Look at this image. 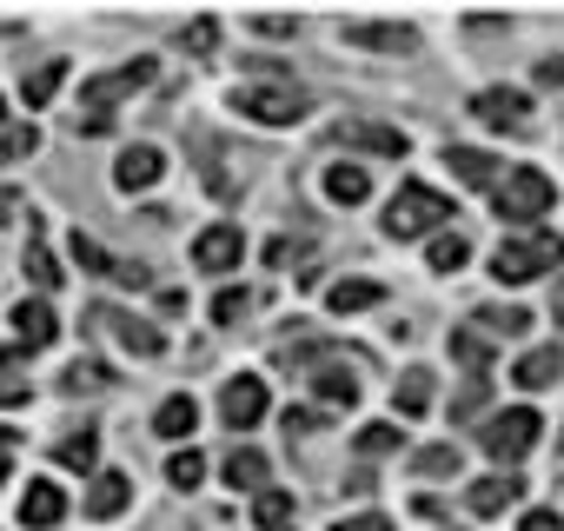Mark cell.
Listing matches in <instances>:
<instances>
[{
  "label": "cell",
  "instance_id": "obj_1",
  "mask_svg": "<svg viewBox=\"0 0 564 531\" xmlns=\"http://www.w3.org/2000/svg\"><path fill=\"white\" fill-rule=\"evenodd\" d=\"M557 266H564V239H557L551 226H518V232L491 252V280H505V286H531V280L557 273Z\"/></svg>",
  "mask_w": 564,
  "mask_h": 531
},
{
  "label": "cell",
  "instance_id": "obj_2",
  "mask_svg": "<svg viewBox=\"0 0 564 531\" xmlns=\"http://www.w3.org/2000/svg\"><path fill=\"white\" fill-rule=\"evenodd\" d=\"M140 87H153V61H127V67H113V74H94V80L80 87V133H107V127H113V107H120L127 94H140Z\"/></svg>",
  "mask_w": 564,
  "mask_h": 531
},
{
  "label": "cell",
  "instance_id": "obj_3",
  "mask_svg": "<svg viewBox=\"0 0 564 531\" xmlns=\"http://www.w3.org/2000/svg\"><path fill=\"white\" fill-rule=\"evenodd\" d=\"M452 219V199L438 193V186H419V180H405L399 193H392V206H386V232L392 239H425V232H438Z\"/></svg>",
  "mask_w": 564,
  "mask_h": 531
},
{
  "label": "cell",
  "instance_id": "obj_4",
  "mask_svg": "<svg viewBox=\"0 0 564 531\" xmlns=\"http://www.w3.org/2000/svg\"><path fill=\"white\" fill-rule=\"evenodd\" d=\"M232 107H239L246 120H259V127H293V120L306 113V94L286 87V80H252V87L232 94Z\"/></svg>",
  "mask_w": 564,
  "mask_h": 531
},
{
  "label": "cell",
  "instance_id": "obj_5",
  "mask_svg": "<svg viewBox=\"0 0 564 531\" xmlns=\"http://www.w3.org/2000/svg\"><path fill=\"white\" fill-rule=\"evenodd\" d=\"M491 193H498V213H505V219H518V226L544 219V213H551V199H557V186H551L538 166H511V180H498Z\"/></svg>",
  "mask_w": 564,
  "mask_h": 531
},
{
  "label": "cell",
  "instance_id": "obj_6",
  "mask_svg": "<svg viewBox=\"0 0 564 531\" xmlns=\"http://www.w3.org/2000/svg\"><path fill=\"white\" fill-rule=\"evenodd\" d=\"M538 412L531 405H518V412H498V419H485V432H478V445H485V458H498V465H518L531 445H538Z\"/></svg>",
  "mask_w": 564,
  "mask_h": 531
},
{
  "label": "cell",
  "instance_id": "obj_7",
  "mask_svg": "<svg viewBox=\"0 0 564 531\" xmlns=\"http://www.w3.org/2000/svg\"><path fill=\"white\" fill-rule=\"evenodd\" d=\"M471 113H478L485 127H498V133H518V127L531 120V100H524L518 87H478V94H471Z\"/></svg>",
  "mask_w": 564,
  "mask_h": 531
},
{
  "label": "cell",
  "instance_id": "obj_8",
  "mask_svg": "<svg viewBox=\"0 0 564 531\" xmlns=\"http://www.w3.org/2000/svg\"><path fill=\"white\" fill-rule=\"evenodd\" d=\"M265 379H226V392H219V419L232 425V432H252L259 419H265Z\"/></svg>",
  "mask_w": 564,
  "mask_h": 531
},
{
  "label": "cell",
  "instance_id": "obj_9",
  "mask_svg": "<svg viewBox=\"0 0 564 531\" xmlns=\"http://www.w3.org/2000/svg\"><path fill=\"white\" fill-rule=\"evenodd\" d=\"M239 259H246V232L239 226H206L193 239V266H199V273H232Z\"/></svg>",
  "mask_w": 564,
  "mask_h": 531
},
{
  "label": "cell",
  "instance_id": "obj_10",
  "mask_svg": "<svg viewBox=\"0 0 564 531\" xmlns=\"http://www.w3.org/2000/svg\"><path fill=\"white\" fill-rule=\"evenodd\" d=\"M333 140L352 147V153H379V160H399L405 153V133L399 127H379V120H339Z\"/></svg>",
  "mask_w": 564,
  "mask_h": 531
},
{
  "label": "cell",
  "instance_id": "obj_11",
  "mask_svg": "<svg viewBox=\"0 0 564 531\" xmlns=\"http://www.w3.org/2000/svg\"><path fill=\"white\" fill-rule=\"evenodd\" d=\"M94 326H100V333H113V339H120L127 353H140V359H160V353H166V339H160L147 319L120 313V306H100V313H94Z\"/></svg>",
  "mask_w": 564,
  "mask_h": 531
},
{
  "label": "cell",
  "instance_id": "obj_12",
  "mask_svg": "<svg viewBox=\"0 0 564 531\" xmlns=\"http://www.w3.org/2000/svg\"><path fill=\"white\" fill-rule=\"evenodd\" d=\"M346 41L352 47H372V54H412L419 47V28H405V21H346Z\"/></svg>",
  "mask_w": 564,
  "mask_h": 531
},
{
  "label": "cell",
  "instance_id": "obj_13",
  "mask_svg": "<svg viewBox=\"0 0 564 531\" xmlns=\"http://www.w3.org/2000/svg\"><path fill=\"white\" fill-rule=\"evenodd\" d=\"M518 498H524V478H518V472H491V478L465 485V505H471L478 518H498V511L518 505Z\"/></svg>",
  "mask_w": 564,
  "mask_h": 531
},
{
  "label": "cell",
  "instance_id": "obj_14",
  "mask_svg": "<svg viewBox=\"0 0 564 531\" xmlns=\"http://www.w3.org/2000/svg\"><path fill=\"white\" fill-rule=\"evenodd\" d=\"M306 379H313V399H319V412H346V405L359 399V379H352V366H339V359H333V366H313Z\"/></svg>",
  "mask_w": 564,
  "mask_h": 531
},
{
  "label": "cell",
  "instance_id": "obj_15",
  "mask_svg": "<svg viewBox=\"0 0 564 531\" xmlns=\"http://www.w3.org/2000/svg\"><path fill=\"white\" fill-rule=\"evenodd\" d=\"M61 518H67V498H61V485L34 478V485L21 491V524H28V531H47V524H61Z\"/></svg>",
  "mask_w": 564,
  "mask_h": 531
},
{
  "label": "cell",
  "instance_id": "obj_16",
  "mask_svg": "<svg viewBox=\"0 0 564 531\" xmlns=\"http://www.w3.org/2000/svg\"><path fill=\"white\" fill-rule=\"evenodd\" d=\"M160 173H166L160 147H127V153H120V166H113V186H120V193H140V186H153Z\"/></svg>",
  "mask_w": 564,
  "mask_h": 531
},
{
  "label": "cell",
  "instance_id": "obj_17",
  "mask_svg": "<svg viewBox=\"0 0 564 531\" xmlns=\"http://www.w3.org/2000/svg\"><path fill=\"white\" fill-rule=\"evenodd\" d=\"M14 333H21V346H34V353H41V346H54V339H61V319H54V306H47V300H21V306H14Z\"/></svg>",
  "mask_w": 564,
  "mask_h": 531
},
{
  "label": "cell",
  "instance_id": "obj_18",
  "mask_svg": "<svg viewBox=\"0 0 564 531\" xmlns=\"http://www.w3.org/2000/svg\"><path fill=\"white\" fill-rule=\"evenodd\" d=\"M127 498H133V478H127V472H94V485H87V518H120Z\"/></svg>",
  "mask_w": 564,
  "mask_h": 531
},
{
  "label": "cell",
  "instance_id": "obj_19",
  "mask_svg": "<svg viewBox=\"0 0 564 531\" xmlns=\"http://www.w3.org/2000/svg\"><path fill=\"white\" fill-rule=\"evenodd\" d=\"M219 472H226V485L232 491H265V452H252V445H232L226 458H219Z\"/></svg>",
  "mask_w": 564,
  "mask_h": 531
},
{
  "label": "cell",
  "instance_id": "obj_20",
  "mask_svg": "<svg viewBox=\"0 0 564 531\" xmlns=\"http://www.w3.org/2000/svg\"><path fill=\"white\" fill-rule=\"evenodd\" d=\"M511 379H518L524 392H544V386H557V379H564V346H538V353H524Z\"/></svg>",
  "mask_w": 564,
  "mask_h": 531
},
{
  "label": "cell",
  "instance_id": "obj_21",
  "mask_svg": "<svg viewBox=\"0 0 564 531\" xmlns=\"http://www.w3.org/2000/svg\"><path fill=\"white\" fill-rule=\"evenodd\" d=\"M326 199L333 206H366L372 199V173L366 166H326Z\"/></svg>",
  "mask_w": 564,
  "mask_h": 531
},
{
  "label": "cell",
  "instance_id": "obj_22",
  "mask_svg": "<svg viewBox=\"0 0 564 531\" xmlns=\"http://www.w3.org/2000/svg\"><path fill=\"white\" fill-rule=\"evenodd\" d=\"M61 80H67V61H41V67H28V80H21V100L41 113V107L61 94Z\"/></svg>",
  "mask_w": 564,
  "mask_h": 531
},
{
  "label": "cell",
  "instance_id": "obj_23",
  "mask_svg": "<svg viewBox=\"0 0 564 531\" xmlns=\"http://www.w3.org/2000/svg\"><path fill=\"white\" fill-rule=\"evenodd\" d=\"M445 160H452V173H458L465 186H498V160H491L485 147H452Z\"/></svg>",
  "mask_w": 564,
  "mask_h": 531
},
{
  "label": "cell",
  "instance_id": "obj_24",
  "mask_svg": "<svg viewBox=\"0 0 564 531\" xmlns=\"http://www.w3.org/2000/svg\"><path fill=\"white\" fill-rule=\"evenodd\" d=\"M193 425H199V405H193L186 392H173V399L153 412V432H160V438H193Z\"/></svg>",
  "mask_w": 564,
  "mask_h": 531
},
{
  "label": "cell",
  "instance_id": "obj_25",
  "mask_svg": "<svg viewBox=\"0 0 564 531\" xmlns=\"http://www.w3.org/2000/svg\"><path fill=\"white\" fill-rule=\"evenodd\" d=\"M471 326H485L491 339H524V333H531V313H524V306H478Z\"/></svg>",
  "mask_w": 564,
  "mask_h": 531
},
{
  "label": "cell",
  "instance_id": "obj_26",
  "mask_svg": "<svg viewBox=\"0 0 564 531\" xmlns=\"http://www.w3.org/2000/svg\"><path fill=\"white\" fill-rule=\"evenodd\" d=\"M452 359H458L471 379H485V366H491V339H485L478 326H458V333H452Z\"/></svg>",
  "mask_w": 564,
  "mask_h": 531
},
{
  "label": "cell",
  "instance_id": "obj_27",
  "mask_svg": "<svg viewBox=\"0 0 564 531\" xmlns=\"http://www.w3.org/2000/svg\"><path fill=\"white\" fill-rule=\"evenodd\" d=\"M61 465H67V472H94V465H100V432L74 425V432L61 438Z\"/></svg>",
  "mask_w": 564,
  "mask_h": 531
},
{
  "label": "cell",
  "instance_id": "obj_28",
  "mask_svg": "<svg viewBox=\"0 0 564 531\" xmlns=\"http://www.w3.org/2000/svg\"><path fill=\"white\" fill-rule=\"evenodd\" d=\"M379 300H386V293H379L372 280H339V286L326 293V306H333V313H366V306H379Z\"/></svg>",
  "mask_w": 564,
  "mask_h": 531
},
{
  "label": "cell",
  "instance_id": "obj_29",
  "mask_svg": "<svg viewBox=\"0 0 564 531\" xmlns=\"http://www.w3.org/2000/svg\"><path fill=\"white\" fill-rule=\"evenodd\" d=\"M392 405H399L405 419H419V412L432 405V372H425V366H412V372L399 379V392H392Z\"/></svg>",
  "mask_w": 564,
  "mask_h": 531
},
{
  "label": "cell",
  "instance_id": "obj_30",
  "mask_svg": "<svg viewBox=\"0 0 564 531\" xmlns=\"http://www.w3.org/2000/svg\"><path fill=\"white\" fill-rule=\"evenodd\" d=\"M21 266H28V280H34L41 293H54V286H61V266H54V252H47L41 226H34V239H28V259H21Z\"/></svg>",
  "mask_w": 564,
  "mask_h": 531
},
{
  "label": "cell",
  "instance_id": "obj_31",
  "mask_svg": "<svg viewBox=\"0 0 564 531\" xmlns=\"http://www.w3.org/2000/svg\"><path fill=\"white\" fill-rule=\"evenodd\" d=\"M425 259H432V273H458V266L471 259V246H465V232H432Z\"/></svg>",
  "mask_w": 564,
  "mask_h": 531
},
{
  "label": "cell",
  "instance_id": "obj_32",
  "mask_svg": "<svg viewBox=\"0 0 564 531\" xmlns=\"http://www.w3.org/2000/svg\"><path fill=\"white\" fill-rule=\"evenodd\" d=\"M252 518H259V531H286L293 491H252Z\"/></svg>",
  "mask_w": 564,
  "mask_h": 531
},
{
  "label": "cell",
  "instance_id": "obj_33",
  "mask_svg": "<svg viewBox=\"0 0 564 531\" xmlns=\"http://www.w3.org/2000/svg\"><path fill=\"white\" fill-rule=\"evenodd\" d=\"M61 386H67V392L80 399V392H107V386H113V372H107V359H74Z\"/></svg>",
  "mask_w": 564,
  "mask_h": 531
},
{
  "label": "cell",
  "instance_id": "obj_34",
  "mask_svg": "<svg viewBox=\"0 0 564 531\" xmlns=\"http://www.w3.org/2000/svg\"><path fill=\"white\" fill-rule=\"evenodd\" d=\"M485 399H491V379H465V386L452 392V425H471V419L485 412Z\"/></svg>",
  "mask_w": 564,
  "mask_h": 531
},
{
  "label": "cell",
  "instance_id": "obj_35",
  "mask_svg": "<svg viewBox=\"0 0 564 531\" xmlns=\"http://www.w3.org/2000/svg\"><path fill=\"white\" fill-rule=\"evenodd\" d=\"M399 445H405V432H399V425H386V419L359 425V452H366V458H386V452H399Z\"/></svg>",
  "mask_w": 564,
  "mask_h": 531
},
{
  "label": "cell",
  "instance_id": "obj_36",
  "mask_svg": "<svg viewBox=\"0 0 564 531\" xmlns=\"http://www.w3.org/2000/svg\"><path fill=\"white\" fill-rule=\"evenodd\" d=\"M74 266H87V273H100V280H113V252L100 246V239H87V232H74Z\"/></svg>",
  "mask_w": 564,
  "mask_h": 531
},
{
  "label": "cell",
  "instance_id": "obj_37",
  "mask_svg": "<svg viewBox=\"0 0 564 531\" xmlns=\"http://www.w3.org/2000/svg\"><path fill=\"white\" fill-rule=\"evenodd\" d=\"M412 472H419V478H438V472H458V452H452V445H425V452H412Z\"/></svg>",
  "mask_w": 564,
  "mask_h": 531
},
{
  "label": "cell",
  "instance_id": "obj_38",
  "mask_svg": "<svg viewBox=\"0 0 564 531\" xmlns=\"http://www.w3.org/2000/svg\"><path fill=\"white\" fill-rule=\"evenodd\" d=\"M166 478H173L180 491H193V485L206 478V458H199V452H173V458H166Z\"/></svg>",
  "mask_w": 564,
  "mask_h": 531
},
{
  "label": "cell",
  "instance_id": "obj_39",
  "mask_svg": "<svg viewBox=\"0 0 564 531\" xmlns=\"http://www.w3.org/2000/svg\"><path fill=\"white\" fill-rule=\"evenodd\" d=\"M34 147H41V133H34V127H0V166L21 160V153H34Z\"/></svg>",
  "mask_w": 564,
  "mask_h": 531
},
{
  "label": "cell",
  "instance_id": "obj_40",
  "mask_svg": "<svg viewBox=\"0 0 564 531\" xmlns=\"http://www.w3.org/2000/svg\"><path fill=\"white\" fill-rule=\"evenodd\" d=\"M246 306H252V293H239V286H226V293L213 300V319H219V326H232V319H246Z\"/></svg>",
  "mask_w": 564,
  "mask_h": 531
},
{
  "label": "cell",
  "instance_id": "obj_41",
  "mask_svg": "<svg viewBox=\"0 0 564 531\" xmlns=\"http://www.w3.org/2000/svg\"><path fill=\"white\" fill-rule=\"evenodd\" d=\"M180 41H186L193 54H213V41H219V28H213V21H193V28H186Z\"/></svg>",
  "mask_w": 564,
  "mask_h": 531
},
{
  "label": "cell",
  "instance_id": "obj_42",
  "mask_svg": "<svg viewBox=\"0 0 564 531\" xmlns=\"http://www.w3.org/2000/svg\"><path fill=\"white\" fill-rule=\"evenodd\" d=\"M319 419H326L319 405H286V432H293V438H300V432H313Z\"/></svg>",
  "mask_w": 564,
  "mask_h": 531
},
{
  "label": "cell",
  "instance_id": "obj_43",
  "mask_svg": "<svg viewBox=\"0 0 564 531\" xmlns=\"http://www.w3.org/2000/svg\"><path fill=\"white\" fill-rule=\"evenodd\" d=\"M333 531H392V518L386 511H359V518H339Z\"/></svg>",
  "mask_w": 564,
  "mask_h": 531
},
{
  "label": "cell",
  "instance_id": "obj_44",
  "mask_svg": "<svg viewBox=\"0 0 564 531\" xmlns=\"http://www.w3.org/2000/svg\"><path fill=\"white\" fill-rule=\"evenodd\" d=\"M28 392H34V386H28V379H14V372H0V405H21V399H28Z\"/></svg>",
  "mask_w": 564,
  "mask_h": 531
},
{
  "label": "cell",
  "instance_id": "obj_45",
  "mask_svg": "<svg viewBox=\"0 0 564 531\" xmlns=\"http://www.w3.org/2000/svg\"><path fill=\"white\" fill-rule=\"evenodd\" d=\"M518 531H564V518H557V511H524Z\"/></svg>",
  "mask_w": 564,
  "mask_h": 531
},
{
  "label": "cell",
  "instance_id": "obj_46",
  "mask_svg": "<svg viewBox=\"0 0 564 531\" xmlns=\"http://www.w3.org/2000/svg\"><path fill=\"white\" fill-rule=\"evenodd\" d=\"M113 280H120V286H147V266H133V259H113Z\"/></svg>",
  "mask_w": 564,
  "mask_h": 531
},
{
  "label": "cell",
  "instance_id": "obj_47",
  "mask_svg": "<svg viewBox=\"0 0 564 531\" xmlns=\"http://www.w3.org/2000/svg\"><path fill=\"white\" fill-rule=\"evenodd\" d=\"M259 34H272V41H279V34H300V21H286V14H265V21H259Z\"/></svg>",
  "mask_w": 564,
  "mask_h": 531
},
{
  "label": "cell",
  "instance_id": "obj_48",
  "mask_svg": "<svg viewBox=\"0 0 564 531\" xmlns=\"http://www.w3.org/2000/svg\"><path fill=\"white\" fill-rule=\"evenodd\" d=\"M538 87H564V61H538Z\"/></svg>",
  "mask_w": 564,
  "mask_h": 531
},
{
  "label": "cell",
  "instance_id": "obj_49",
  "mask_svg": "<svg viewBox=\"0 0 564 531\" xmlns=\"http://www.w3.org/2000/svg\"><path fill=\"white\" fill-rule=\"evenodd\" d=\"M551 319L564 326V280H557V293H551Z\"/></svg>",
  "mask_w": 564,
  "mask_h": 531
},
{
  "label": "cell",
  "instance_id": "obj_50",
  "mask_svg": "<svg viewBox=\"0 0 564 531\" xmlns=\"http://www.w3.org/2000/svg\"><path fill=\"white\" fill-rule=\"evenodd\" d=\"M0 485H8V452H0Z\"/></svg>",
  "mask_w": 564,
  "mask_h": 531
},
{
  "label": "cell",
  "instance_id": "obj_51",
  "mask_svg": "<svg viewBox=\"0 0 564 531\" xmlns=\"http://www.w3.org/2000/svg\"><path fill=\"white\" fill-rule=\"evenodd\" d=\"M0 120H8V100H0Z\"/></svg>",
  "mask_w": 564,
  "mask_h": 531
}]
</instances>
